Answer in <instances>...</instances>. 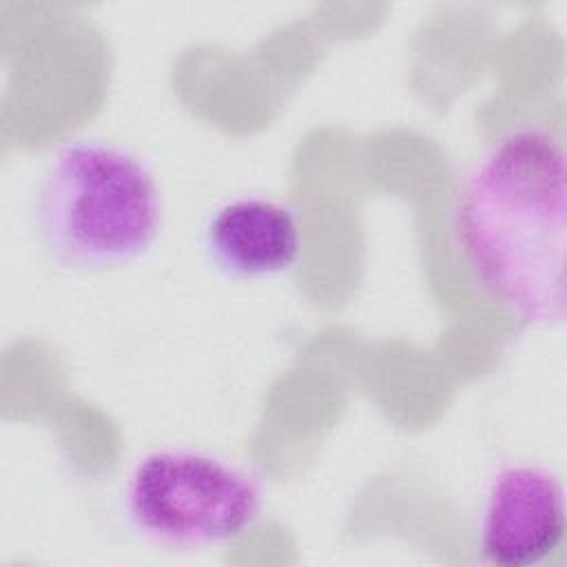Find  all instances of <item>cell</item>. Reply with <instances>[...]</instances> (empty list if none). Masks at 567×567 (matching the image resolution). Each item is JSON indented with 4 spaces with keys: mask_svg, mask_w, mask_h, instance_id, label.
Instances as JSON below:
<instances>
[{
    "mask_svg": "<svg viewBox=\"0 0 567 567\" xmlns=\"http://www.w3.org/2000/svg\"><path fill=\"white\" fill-rule=\"evenodd\" d=\"M35 228L62 268H117L153 248L162 228L159 188L133 153L95 140L71 142L42 175Z\"/></svg>",
    "mask_w": 567,
    "mask_h": 567,
    "instance_id": "cell-2",
    "label": "cell"
},
{
    "mask_svg": "<svg viewBox=\"0 0 567 567\" xmlns=\"http://www.w3.org/2000/svg\"><path fill=\"white\" fill-rule=\"evenodd\" d=\"M301 224L288 204L241 197L219 206L204 228L208 264L228 279H264L295 268Z\"/></svg>",
    "mask_w": 567,
    "mask_h": 567,
    "instance_id": "cell-5",
    "label": "cell"
},
{
    "mask_svg": "<svg viewBox=\"0 0 567 567\" xmlns=\"http://www.w3.org/2000/svg\"><path fill=\"white\" fill-rule=\"evenodd\" d=\"M565 536V489L538 465H507L492 481L481 516V551L501 567L545 560Z\"/></svg>",
    "mask_w": 567,
    "mask_h": 567,
    "instance_id": "cell-4",
    "label": "cell"
},
{
    "mask_svg": "<svg viewBox=\"0 0 567 567\" xmlns=\"http://www.w3.org/2000/svg\"><path fill=\"white\" fill-rule=\"evenodd\" d=\"M454 233L476 281L525 326L565 321L567 157L560 137L520 126L465 175Z\"/></svg>",
    "mask_w": 567,
    "mask_h": 567,
    "instance_id": "cell-1",
    "label": "cell"
},
{
    "mask_svg": "<svg viewBox=\"0 0 567 567\" xmlns=\"http://www.w3.org/2000/svg\"><path fill=\"white\" fill-rule=\"evenodd\" d=\"M124 505L131 525L168 547H217L246 534L261 489L244 470L193 450H155L133 467Z\"/></svg>",
    "mask_w": 567,
    "mask_h": 567,
    "instance_id": "cell-3",
    "label": "cell"
}]
</instances>
